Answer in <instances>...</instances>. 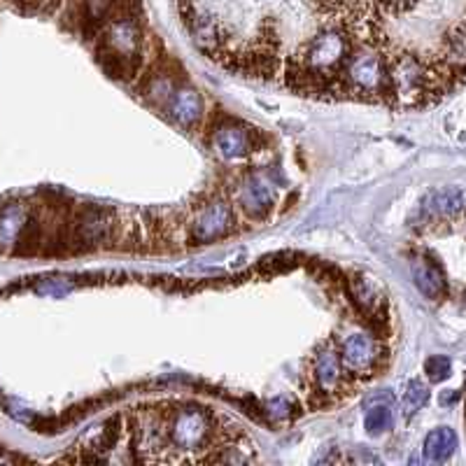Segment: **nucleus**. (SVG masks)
<instances>
[{"label": "nucleus", "instance_id": "12", "mask_svg": "<svg viewBox=\"0 0 466 466\" xmlns=\"http://www.w3.org/2000/svg\"><path fill=\"white\" fill-rule=\"evenodd\" d=\"M426 401H429V390H426V385L422 383V380H410L406 392H403V399H401L403 415L406 417L415 415L419 408L426 406Z\"/></svg>", "mask_w": 466, "mask_h": 466}, {"label": "nucleus", "instance_id": "17", "mask_svg": "<svg viewBox=\"0 0 466 466\" xmlns=\"http://www.w3.org/2000/svg\"><path fill=\"white\" fill-rule=\"evenodd\" d=\"M266 408H268V415H270V417H275V419H285L287 415H289V410H292L289 401L282 399V396H277V399H273Z\"/></svg>", "mask_w": 466, "mask_h": 466}, {"label": "nucleus", "instance_id": "18", "mask_svg": "<svg viewBox=\"0 0 466 466\" xmlns=\"http://www.w3.org/2000/svg\"><path fill=\"white\" fill-rule=\"evenodd\" d=\"M12 3H30V0H12Z\"/></svg>", "mask_w": 466, "mask_h": 466}, {"label": "nucleus", "instance_id": "11", "mask_svg": "<svg viewBox=\"0 0 466 466\" xmlns=\"http://www.w3.org/2000/svg\"><path fill=\"white\" fill-rule=\"evenodd\" d=\"M413 280H415L417 289L422 292L426 299H441L443 292H446V280H443V273L434 266L431 261L417 259L413 263Z\"/></svg>", "mask_w": 466, "mask_h": 466}, {"label": "nucleus", "instance_id": "2", "mask_svg": "<svg viewBox=\"0 0 466 466\" xmlns=\"http://www.w3.org/2000/svg\"><path fill=\"white\" fill-rule=\"evenodd\" d=\"M236 227V217H233L231 205L222 203V201H215V203H208L196 217V224H193V238L198 243H210L215 238H222Z\"/></svg>", "mask_w": 466, "mask_h": 466}, {"label": "nucleus", "instance_id": "1", "mask_svg": "<svg viewBox=\"0 0 466 466\" xmlns=\"http://www.w3.org/2000/svg\"><path fill=\"white\" fill-rule=\"evenodd\" d=\"M143 33L133 17H116L107 23L103 44L98 49L100 64L114 77H131L140 64Z\"/></svg>", "mask_w": 466, "mask_h": 466}, {"label": "nucleus", "instance_id": "14", "mask_svg": "<svg viewBox=\"0 0 466 466\" xmlns=\"http://www.w3.org/2000/svg\"><path fill=\"white\" fill-rule=\"evenodd\" d=\"M354 301L366 310L369 315H378L383 310V297L373 289L369 282H357L354 285Z\"/></svg>", "mask_w": 466, "mask_h": 466}, {"label": "nucleus", "instance_id": "15", "mask_svg": "<svg viewBox=\"0 0 466 466\" xmlns=\"http://www.w3.org/2000/svg\"><path fill=\"white\" fill-rule=\"evenodd\" d=\"M450 371H453V364H450L448 357H443V354H434L424 362V373H426V378H429L431 383H441V380H446L450 376Z\"/></svg>", "mask_w": 466, "mask_h": 466}, {"label": "nucleus", "instance_id": "9", "mask_svg": "<svg viewBox=\"0 0 466 466\" xmlns=\"http://www.w3.org/2000/svg\"><path fill=\"white\" fill-rule=\"evenodd\" d=\"M457 450V434L450 426H438L426 434L424 457L429 462H448Z\"/></svg>", "mask_w": 466, "mask_h": 466}, {"label": "nucleus", "instance_id": "16", "mask_svg": "<svg viewBox=\"0 0 466 466\" xmlns=\"http://www.w3.org/2000/svg\"><path fill=\"white\" fill-rule=\"evenodd\" d=\"M114 0H87V5H84V14H87V21L91 23H100L107 12L112 10Z\"/></svg>", "mask_w": 466, "mask_h": 466}, {"label": "nucleus", "instance_id": "13", "mask_svg": "<svg viewBox=\"0 0 466 466\" xmlns=\"http://www.w3.org/2000/svg\"><path fill=\"white\" fill-rule=\"evenodd\" d=\"M392 424H394V413L390 406H373L366 413V419H364V426H366L371 436H380L383 431L392 429Z\"/></svg>", "mask_w": 466, "mask_h": 466}, {"label": "nucleus", "instance_id": "7", "mask_svg": "<svg viewBox=\"0 0 466 466\" xmlns=\"http://www.w3.org/2000/svg\"><path fill=\"white\" fill-rule=\"evenodd\" d=\"M215 147L224 159H240L252 150V138L240 126H222L215 136Z\"/></svg>", "mask_w": 466, "mask_h": 466}, {"label": "nucleus", "instance_id": "5", "mask_svg": "<svg viewBox=\"0 0 466 466\" xmlns=\"http://www.w3.org/2000/svg\"><path fill=\"white\" fill-rule=\"evenodd\" d=\"M313 376H315V385L317 390L324 394L336 392L340 383H343V369H340V359L338 354L333 352L331 347L320 350L315 357L313 364Z\"/></svg>", "mask_w": 466, "mask_h": 466}, {"label": "nucleus", "instance_id": "6", "mask_svg": "<svg viewBox=\"0 0 466 466\" xmlns=\"http://www.w3.org/2000/svg\"><path fill=\"white\" fill-rule=\"evenodd\" d=\"M168 110L180 126H193L203 114V103L193 89H175L170 93Z\"/></svg>", "mask_w": 466, "mask_h": 466}, {"label": "nucleus", "instance_id": "8", "mask_svg": "<svg viewBox=\"0 0 466 466\" xmlns=\"http://www.w3.org/2000/svg\"><path fill=\"white\" fill-rule=\"evenodd\" d=\"M26 227H28L26 208L7 205L0 213V250H10L14 243H19Z\"/></svg>", "mask_w": 466, "mask_h": 466}, {"label": "nucleus", "instance_id": "10", "mask_svg": "<svg viewBox=\"0 0 466 466\" xmlns=\"http://www.w3.org/2000/svg\"><path fill=\"white\" fill-rule=\"evenodd\" d=\"M464 208V196L457 186H446V189L431 191L424 198V213L434 217H450L457 215Z\"/></svg>", "mask_w": 466, "mask_h": 466}, {"label": "nucleus", "instance_id": "4", "mask_svg": "<svg viewBox=\"0 0 466 466\" xmlns=\"http://www.w3.org/2000/svg\"><path fill=\"white\" fill-rule=\"evenodd\" d=\"M238 201L247 215L254 217V220H259V217L270 213L273 201H275V191H273V186H270V182H266L263 177L252 175L240 184Z\"/></svg>", "mask_w": 466, "mask_h": 466}, {"label": "nucleus", "instance_id": "3", "mask_svg": "<svg viewBox=\"0 0 466 466\" xmlns=\"http://www.w3.org/2000/svg\"><path fill=\"white\" fill-rule=\"evenodd\" d=\"M380 362V345L369 333H352L343 345V366L350 373H369Z\"/></svg>", "mask_w": 466, "mask_h": 466}]
</instances>
